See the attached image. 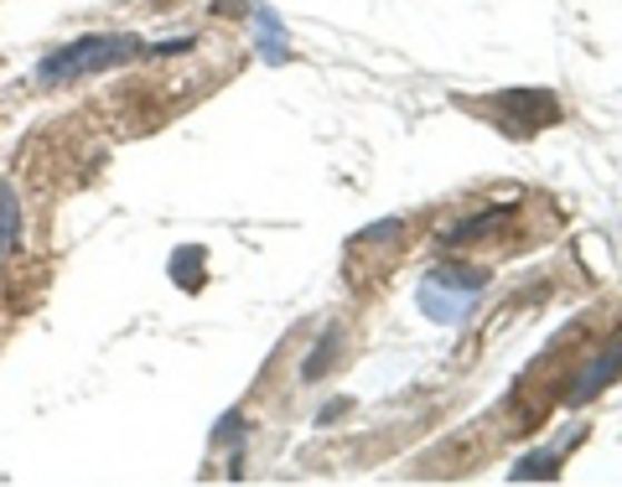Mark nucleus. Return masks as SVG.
Segmentation results:
<instances>
[{
	"instance_id": "obj_1",
	"label": "nucleus",
	"mask_w": 622,
	"mask_h": 487,
	"mask_svg": "<svg viewBox=\"0 0 622 487\" xmlns=\"http://www.w3.org/2000/svg\"><path fill=\"white\" fill-rule=\"evenodd\" d=\"M136 58H151V47L130 37V31H109V37H78V42H62L52 47L42 62H37V83L58 89V83H78V78H93V73H109L120 62H136Z\"/></svg>"
},
{
	"instance_id": "obj_2",
	"label": "nucleus",
	"mask_w": 622,
	"mask_h": 487,
	"mask_svg": "<svg viewBox=\"0 0 622 487\" xmlns=\"http://www.w3.org/2000/svg\"><path fill=\"white\" fill-rule=\"evenodd\" d=\"M487 286V275L477 265H436V270L421 280L415 290V301L431 321L441 327H456V321H467V311L477 306V290Z\"/></svg>"
},
{
	"instance_id": "obj_3",
	"label": "nucleus",
	"mask_w": 622,
	"mask_h": 487,
	"mask_svg": "<svg viewBox=\"0 0 622 487\" xmlns=\"http://www.w3.org/2000/svg\"><path fill=\"white\" fill-rule=\"evenodd\" d=\"M618 374H622V337L608 348V358H592V364H586V374L576 379L571 399H576V405H586V399H592V395H602V389H608V384L618 379Z\"/></svg>"
},
{
	"instance_id": "obj_4",
	"label": "nucleus",
	"mask_w": 622,
	"mask_h": 487,
	"mask_svg": "<svg viewBox=\"0 0 622 487\" xmlns=\"http://www.w3.org/2000/svg\"><path fill=\"white\" fill-rule=\"evenodd\" d=\"M16 244H21V198H16V187L0 177V255H11Z\"/></svg>"
},
{
	"instance_id": "obj_5",
	"label": "nucleus",
	"mask_w": 622,
	"mask_h": 487,
	"mask_svg": "<svg viewBox=\"0 0 622 487\" xmlns=\"http://www.w3.org/2000/svg\"><path fill=\"white\" fill-rule=\"evenodd\" d=\"M555 473H561V451H534L514 461V483H550Z\"/></svg>"
},
{
	"instance_id": "obj_6",
	"label": "nucleus",
	"mask_w": 622,
	"mask_h": 487,
	"mask_svg": "<svg viewBox=\"0 0 622 487\" xmlns=\"http://www.w3.org/2000/svg\"><path fill=\"white\" fill-rule=\"evenodd\" d=\"M259 21V52L270 62H286V37H280V21H275V11H255Z\"/></svg>"
},
{
	"instance_id": "obj_7",
	"label": "nucleus",
	"mask_w": 622,
	"mask_h": 487,
	"mask_svg": "<svg viewBox=\"0 0 622 487\" xmlns=\"http://www.w3.org/2000/svg\"><path fill=\"white\" fill-rule=\"evenodd\" d=\"M203 259H208L203 249H177V255H171V280L198 290L203 286Z\"/></svg>"
},
{
	"instance_id": "obj_8",
	"label": "nucleus",
	"mask_w": 622,
	"mask_h": 487,
	"mask_svg": "<svg viewBox=\"0 0 622 487\" xmlns=\"http://www.w3.org/2000/svg\"><path fill=\"white\" fill-rule=\"evenodd\" d=\"M337 342H343V332H337V327H327V337H322L317 342V358H306L302 364V379H322V374H327V368H333V358H337Z\"/></svg>"
},
{
	"instance_id": "obj_9",
	"label": "nucleus",
	"mask_w": 622,
	"mask_h": 487,
	"mask_svg": "<svg viewBox=\"0 0 622 487\" xmlns=\"http://www.w3.org/2000/svg\"><path fill=\"white\" fill-rule=\"evenodd\" d=\"M343 410H348V399H333V405H327V410H322L317 420H322V426H333V420H337V415H343Z\"/></svg>"
}]
</instances>
